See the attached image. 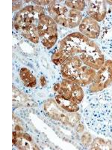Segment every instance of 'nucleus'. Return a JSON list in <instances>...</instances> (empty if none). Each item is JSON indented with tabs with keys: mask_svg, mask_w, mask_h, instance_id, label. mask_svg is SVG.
<instances>
[{
	"mask_svg": "<svg viewBox=\"0 0 112 150\" xmlns=\"http://www.w3.org/2000/svg\"><path fill=\"white\" fill-rule=\"evenodd\" d=\"M112 84V61L107 60L98 70L93 82L89 87V92L97 93Z\"/></svg>",
	"mask_w": 112,
	"mask_h": 150,
	"instance_id": "20e7f679",
	"label": "nucleus"
},
{
	"mask_svg": "<svg viewBox=\"0 0 112 150\" xmlns=\"http://www.w3.org/2000/svg\"><path fill=\"white\" fill-rule=\"evenodd\" d=\"M108 147L111 146H108L107 143L104 141L103 140H102V139L97 138L95 140H93L90 149H109Z\"/></svg>",
	"mask_w": 112,
	"mask_h": 150,
	"instance_id": "6ab92c4d",
	"label": "nucleus"
},
{
	"mask_svg": "<svg viewBox=\"0 0 112 150\" xmlns=\"http://www.w3.org/2000/svg\"><path fill=\"white\" fill-rule=\"evenodd\" d=\"M55 101L58 106L61 109H63L67 112H76L78 111L79 108H78V104L73 102V101H70L69 99L63 97L61 95H57L55 98Z\"/></svg>",
	"mask_w": 112,
	"mask_h": 150,
	"instance_id": "4468645a",
	"label": "nucleus"
},
{
	"mask_svg": "<svg viewBox=\"0 0 112 150\" xmlns=\"http://www.w3.org/2000/svg\"><path fill=\"white\" fill-rule=\"evenodd\" d=\"M79 31L81 33L90 39H96L100 35L101 28L98 23L90 17L82 19L79 24Z\"/></svg>",
	"mask_w": 112,
	"mask_h": 150,
	"instance_id": "6e6552de",
	"label": "nucleus"
},
{
	"mask_svg": "<svg viewBox=\"0 0 112 150\" xmlns=\"http://www.w3.org/2000/svg\"><path fill=\"white\" fill-rule=\"evenodd\" d=\"M85 2V1H65L64 5L69 8L81 11L86 7Z\"/></svg>",
	"mask_w": 112,
	"mask_h": 150,
	"instance_id": "a211bd4d",
	"label": "nucleus"
},
{
	"mask_svg": "<svg viewBox=\"0 0 112 150\" xmlns=\"http://www.w3.org/2000/svg\"><path fill=\"white\" fill-rule=\"evenodd\" d=\"M20 76L22 83L26 87L34 88L36 86V83H37L36 78L27 68H22L20 71Z\"/></svg>",
	"mask_w": 112,
	"mask_h": 150,
	"instance_id": "dca6fc26",
	"label": "nucleus"
},
{
	"mask_svg": "<svg viewBox=\"0 0 112 150\" xmlns=\"http://www.w3.org/2000/svg\"><path fill=\"white\" fill-rule=\"evenodd\" d=\"M56 23L59 24L64 27L75 28L79 26L82 21V14L79 11L70 9L66 14L58 16L52 18Z\"/></svg>",
	"mask_w": 112,
	"mask_h": 150,
	"instance_id": "423d86ee",
	"label": "nucleus"
},
{
	"mask_svg": "<svg viewBox=\"0 0 112 150\" xmlns=\"http://www.w3.org/2000/svg\"><path fill=\"white\" fill-rule=\"evenodd\" d=\"M13 144L20 149H39L32 137L22 131H13Z\"/></svg>",
	"mask_w": 112,
	"mask_h": 150,
	"instance_id": "9b49d317",
	"label": "nucleus"
},
{
	"mask_svg": "<svg viewBox=\"0 0 112 150\" xmlns=\"http://www.w3.org/2000/svg\"><path fill=\"white\" fill-rule=\"evenodd\" d=\"M58 35V26L55 21H53L48 27L43 35L41 38L43 45L47 49H50L57 41Z\"/></svg>",
	"mask_w": 112,
	"mask_h": 150,
	"instance_id": "ddd939ff",
	"label": "nucleus"
},
{
	"mask_svg": "<svg viewBox=\"0 0 112 150\" xmlns=\"http://www.w3.org/2000/svg\"><path fill=\"white\" fill-rule=\"evenodd\" d=\"M82 143L85 144V145H86V144H88V143H89V142H90V136L89 134H85V135H83V137H82Z\"/></svg>",
	"mask_w": 112,
	"mask_h": 150,
	"instance_id": "aec40b11",
	"label": "nucleus"
},
{
	"mask_svg": "<svg viewBox=\"0 0 112 150\" xmlns=\"http://www.w3.org/2000/svg\"><path fill=\"white\" fill-rule=\"evenodd\" d=\"M58 92L63 97L78 104L83 100L84 92L82 86L72 80H63Z\"/></svg>",
	"mask_w": 112,
	"mask_h": 150,
	"instance_id": "39448f33",
	"label": "nucleus"
},
{
	"mask_svg": "<svg viewBox=\"0 0 112 150\" xmlns=\"http://www.w3.org/2000/svg\"><path fill=\"white\" fill-rule=\"evenodd\" d=\"M90 40L82 33H73L61 40L59 49L64 52L68 56H74L77 54H82L86 49Z\"/></svg>",
	"mask_w": 112,
	"mask_h": 150,
	"instance_id": "f03ea898",
	"label": "nucleus"
},
{
	"mask_svg": "<svg viewBox=\"0 0 112 150\" xmlns=\"http://www.w3.org/2000/svg\"><path fill=\"white\" fill-rule=\"evenodd\" d=\"M44 10L38 5H29L20 10L16 14L14 27L21 33L30 29L37 28L39 16Z\"/></svg>",
	"mask_w": 112,
	"mask_h": 150,
	"instance_id": "f257e3e1",
	"label": "nucleus"
},
{
	"mask_svg": "<svg viewBox=\"0 0 112 150\" xmlns=\"http://www.w3.org/2000/svg\"><path fill=\"white\" fill-rule=\"evenodd\" d=\"M96 74H97V73H96L94 69L87 66L84 64L77 71L72 81H74L75 83H78L82 87H85L88 85H90L93 82Z\"/></svg>",
	"mask_w": 112,
	"mask_h": 150,
	"instance_id": "9d476101",
	"label": "nucleus"
},
{
	"mask_svg": "<svg viewBox=\"0 0 112 150\" xmlns=\"http://www.w3.org/2000/svg\"><path fill=\"white\" fill-rule=\"evenodd\" d=\"M88 2L87 13L88 17L95 20L97 22L103 21L107 13L106 1H89Z\"/></svg>",
	"mask_w": 112,
	"mask_h": 150,
	"instance_id": "1a4fd4ad",
	"label": "nucleus"
},
{
	"mask_svg": "<svg viewBox=\"0 0 112 150\" xmlns=\"http://www.w3.org/2000/svg\"><path fill=\"white\" fill-rule=\"evenodd\" d=\"M69 57L65 54L64 52L58 48L57 50L53 53L52 56V61L55 65H61Z\"/></svg>",
	"mask_w": 112,
	"mask_h": 150,
	"instance_id": "f3484780",
	"label": "nucleus"
},
{
	"mask_svg": "<svg viewBox=\"0 0 112 150\" xmlns=\"http://www.w3.org/2000/svg\"><path fill=\"white\" fill-rule=\"evenodd\" d=\"M60 86H61V84H59V83L55 84V86H54V90L55 91V92H58V91L59 90V89H60Z\"/></svg>",
	"mask_w": 112,
	"mask_h": 150,
	"instance_id": "5701e85b",
	"label": "nucleus"
},
{
	"mask_svg": "<svg viewBox=\"0 0 112 150\" xmlns=\"http://www.w3.org/2000/svg\"><path fill=\"white\" fill-rule=\"evenodd\" d=\"M83 65L79 56H70L61 65V74L64 78L69 80H73L77 71Z\"/></svg>",
	"mask_w": 112,
	"mask_h": 150,
	"instance_id": "0eeeda50",
	"label": "nucleus"
},
{
	"mask_svg": "<svg viewBox=\"0 0 112 150\" xmlns=\"http://www.w3.org/2000/svg\"><path fill=\"white\" fill-rule=\"evenodd\" d=\"M69 10L70 9L68 8L64 4L59 3L57 1H51L48 6V11L49 14L52 15V18L64 15L69 11Z\"/></svg>",
	"mask_w": 112,
	"mask_h": 150,
	"instance_id": "2eb2a0df",
	"label": "nucleus"
},
{
	"mask_svg": "<svg viewBox=\"0 0 112 150\" xmlns=\"http://www.w3.org/2000/svg\"><path fill=\"white\" fill-rule=\"evenodd\" d=\"M34 2L36 5L39 6V5H49L51 1H34Z\"/></svg>",
	"mask_w": 112,
	"mask_h": 150,
	"instance_id": "412c9836",
	"label": "nucleus"
},
{
	"mask_svg": "<svg viewBox=\"0 0 112 150\" xmlns=\"http://www.w3.org/2000/svg\"><path fill=\"white\" fill-rule=\"evenodd\" d=\"M44 107L45 110L52 119L61 121L62 122L66 123V124L70 122V115L65 114V110H64L63 109H62V111H61V110L59 109L60 107L54 101H52V104H49V101H46L45 103Z\"/></svg>",
	"mask_w": 112,
	"mask_h": 150,
	"instance_id": "f8f14e48",
	"label": "nucleus"
},
{
	"mask_svg": "<svg viewBox=\"0 0 112 150\" xmlns=\"http://www.w3.org/2000/svg\"><path fill=\"white\" fill-rule=\"evenodd\" d=\"M40 83H41V85L42 86H45L46 84V79H45V77H43V76H42V77H41V79H40Z\"/></svg>",
	"mask_w": 112,
	"mask_h": 150,
	"instance_id": "4be33fe9",
	"label": "nucleus"
},
{
	"mask_svg": "<svg viewBox=\"0 0 112 150\" xmlns=\"http://www.w3.org/2000/svg\"><path fill=\"white\" fill-rule=\"evenodd\" d=\"M79 58L83 64L94 70H99L105 62L100 48L93 41H90L85 51L80 54Z\"/></svg>",
	"mask_w": 112,
	"mask_h": 150,
	"instance_id": "7ed1b4c3",
	"label": "nucleus"
}]
</instances>
